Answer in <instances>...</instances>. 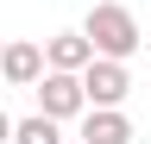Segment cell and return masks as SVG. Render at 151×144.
<instances>
[{"label":"cell","mask_w":151,"mask_h":144,"mask_svg":"<svg viewBox=\"0 0 151 144\" xmlns=\"http://www.w3.org/2000/svg\"><path fill=\"white\" fill-rule=\"evenodd\" d=\"M82 38H88V50H94V57L126 63L132 50L145 44V31H139V19H132V6H120V0H101V6H88Z\"/></svg>","instance_id":"cell-1"},{"label":"cell","mask_w":151,"mask_h":144,"mask_svg":"<svg viewBox=\"0 0 151 144\" xmlns=\"http://www.w3.org/2000/svg\"><path fill=\"white\" fill-rule=\"evenodd\" d=\"M6 132H13V119H6V113H0V144H6Z\"/></svg>","instance_id":"cell-8"},{"label":"cell","mask_w":151,"mask_h":144,"mask_svg":"<svg viewBox=\"0 0 151 144\" xmlns=\"http://www.w3.org/2000/svg\"><path fill=\"white\" fill-rule=\"evenodd\" d=\"M38 69H44V50H38V44L19 38V44L0 50V82H6V88H32V82H38Z\"/></svg>","instance_id":"cell-5"},{"label":"cell","mask_w":151,"mask_h":144,"mask_svg":"<svg viewBox=\"0 0 151 144\" xmlns=\"http://www.w3.org/2000/svg\"><path fill=\"white\" fill-rule=\"evenodd\" d=\"M38 113H44V119H57V125H63V119H76V113H82V82H76L69 75V69H38Z\"/></svg>","instance_id":"cell-3"},{"label":"cell","mask_w":151,"mask_h":144,"mask_svg":"<svg viewBox=\"0 0 151 144\" xmlns=\"http://www.w3.org/2000/svg\"><path fill=\"white\" fill-rule=\"evenodd\" d=\"M6 144H63V132H57V119H44V113H32V119H13V132H6Z\"/></svg>","instance_id":"cell-7"},{"label":"cell","mask_w":151,"mask_h":144,"mask_svg":"<svg viewBox=\"0 0 151 144\" xmlns=\"http://www.w3.org/2000/svg\"><path fill=\"white\" fill-rule=\"evenodd\" d=\"M82 144H132V119L120 106H82Z\"/></svg>","instance_id":"cell-4"},{"label":"cell","mask_w":151,"mask_h":144,"mask_svg":"<svg viewBox=\"0 0 151 144\" xmlns=\"http://www.w3.org/2000/svg\"><path fill=\"white\" fill-rule=\"evenodd\" d=\"M88 57H94V50H88V38H82V31H57V38L44 44V69H69V75H76Z\"/></svg>","instance_id":"cell-6"},{"label":"cell","mask_w":151,"mask_h":144,"mask_svg":"<svg viewBox=\"0 0 151 144\" xmlns=\"http://www.w3.org/2000/svg\"><path fill=\"white\" fill-rule=\"evenodd\" d=\"M76 82H82V100H88V106H120V100L132 94L126 63H113V57H88L82 69H76Z\"/></svg>","instance_id":"cell-2"},{"label":"cell","mask_w":151,"mask_h":144,"mask_svg":"<svg viewBox=\"0 0 151 144\" xmlns=\"http://www.w3.org/2000/svg\"><path fill=\"white\" fill-rule=\"evenodd\" d=\"M0 88H6V82H0Z\"/></svg>","instance_id":"cell-9"}]
</instances>
